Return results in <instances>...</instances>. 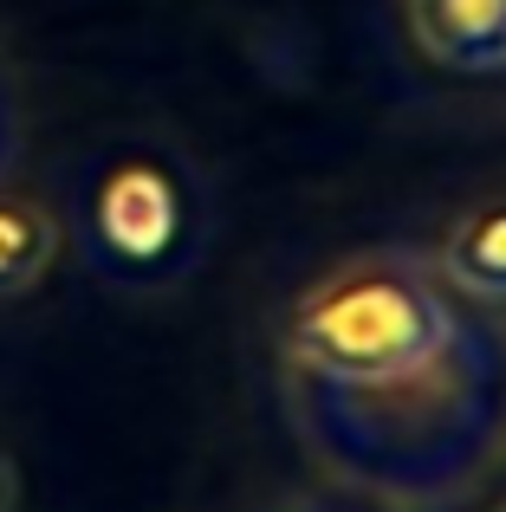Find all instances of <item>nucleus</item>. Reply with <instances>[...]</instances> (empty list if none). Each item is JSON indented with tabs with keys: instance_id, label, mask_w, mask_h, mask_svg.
I'll use <instances>...</instances> for the list:
<instances>
[{
	"instance_id": "nucleus-1",
	"label": "nucleus",
	"mask_w": 506,
	"mask_h": 512,
	"mask_svg": "<svg viewBox=\"0 0 506 512\" xmlns=\"http://www.w3.org/2000/svg\"><path fill=\"white\" fill-rule=\"evenodd\" d=\"M468 325L455 286L435 260L409 247H370L331 266L286 312V376L292 389L338 396H396V389H455V357Z\"/></svg>"
},
{
	"instance_id": "nucleus-7",
	"label": "nucleus",
	"mask_w": 506,
	"mask_h": 512,
	"mask_svg": "<svg viewBox=\"0 0 506 512\" xmlns=\"http://www.w3.org/2000/svg\"><path fill=\"white\" fill-rule=\"evenodd\" d=\"M494 512H506V506H494Z\"/></svg>"
},
{
	"instance_id": "nucleus-4",
	"label": "nucleus",
	"mask_w": 506,
	"mask_h": 512,
	"mask_svg": "<svg viewBox=\"0 0 506 512\" xmlns=\"http://www.w3.org/2000/svg\"><path fill=\"white\" fill-rule=\"evenodd\" d=\"M435 273L474 305H506V195H487L448 221Z\"/></svg>"
},
{
	"instance_id": "nucleus-5",
	"label": "nucleus",
	"mask_w": 506,
	"mask_h": 512,
	"mask_svg": "<svg viewBox=\"0 0 506 512\" xmlns=\"http://www.w3.org/2000/svg\"><path fill=\"white\" fill-rule=\"evenodd\" d=\"M52 253H59V227L39 208L33 195H13L0 188V299H20L39 279L52 273Z\"/></svg>"
},
{
	"instance_id": "nucleus-6",
	"label": "nucleus",
	"mask_w": 506,
	"mask_h": 512,
	"mask_svg": "<svg viewBox=\"0 0 506 512\" xmlns=\"http://www.w3.org/2000/svg\"><path fill=\"white\" fill-rule=\"evenodd\" d=\"M20 506V467H13V454L0 448V512Z\"/></svg>"
},
{
	"instance_id": "nucleus-3",
	"label": "nucleus",
	"mask_w": 506,
	"mask_h": 512,
	"mask_svg": "<svg viewBox=\"0 0 506 512\" xmlns=\"http://www.w3.org/2000/svg\"><path fill=\"white\" fill-rule=\"evenodd\" d=\"M409 33L442 72H506V0H403Z\"/></svg>"
},
{
	"instance_id": "nucleus-2",
	"label": "nucleus",
	"mask_w": 506,
	"mask_h": 512,
	"mask_svg": "<svg viewBox=\"0 0 506 512\" xmlns=\"http://www.w3.org/2000/svg\"><path fill=\"white\" fill-rule=\"evenodd\" d=\"M91 221H98V240L117 253V260L150 266V260H163V253L176 247V234H182V188L156 163H124V169H111L98 182Z\"/></svg>"
}]
</instances>
